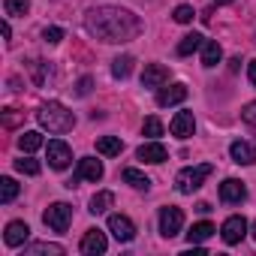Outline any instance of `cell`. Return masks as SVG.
Masks as SVG:
<instances>
[{
	"instance_id": "6da1fadb",
	"label": "cell",
	"mask_w": 256,
	"mask_h": 256,
	"mask_svg": "<svg viewBox=\"0 0 256 256\" xmlns=\"http://www.w3.org/2000/svg\"><path fill=\"white\" fill-rule=\"evenodd\" d=\"M84 30L90 36H96L100 42L120 46L142 34V22H139V16H133L124 6H94L84 16Z\"/></svg>"
},
{
	"instance_id": "7a4b0ae2",
	"label": "cell",
	"mask_w": 256,
	"mask_h": 256,
	"mask_svg": "<svg viewBox=\"0 0 256 256\" xmlns=\"http://www.w3.org/2000/svg\"><path fill=\"white\" fill-rule=\"evenodd\" d=\"M36 120L46 126L48 133H70L72 126H76V114H72L64 102H58V100L42 102L40 112H36Z\"/></svg>"
},
{
	"instance_id": "3957f363",
	"label": "cell",
	"mask_w": 256,
	"mask_h": 256,
	"mask_svg": "<svg viewBox=\"0 0 256 256\" xmlns=\"http://www.w3.org/2000/svg\"><path fill=\"white\" fill-rule=\"evenodd\" d=\"M214 172V166L211 163H199V166H187V169H181L178 175H175V187H178V193H196L202 184H205V178Z\"/></svg>"
},
{
	"instance_id": "277c9868",
	"label": "cell",
	"mask_w": 256,
	"mask_h": 256,
	"mask_svg": "<svg viewBox=\"0 0 256 256\" xmlns=\"http://www.w3.org/2000/svg\"><path fill=\"white\" fill-rule=\"evenodd\" d=\"M42 223L48 229H54V232H66L70 223H72V208L66 202H54V205H48L42 211Z\"/></svg>"
},
{
	"instance_id": "5b68a950",
	"label": "cell",
	"mask_w": 256,
	"mask_h": 256,
	"mask_svg": "<svg viewBox=\"0 0 256 256\" xmlns=\"http://www.w3.org/2000/svg\"><path fill=\"white\" fill-rule=\"evenodd\" d=\"M181 229H184V211L175 208V205L160 208V235L163 238H175Z\"/></svg>"
},
{
	"instance_id": "8992f818",
	"label": "cell",
	"mask_w": 256,
	"mask_h": 256,
	"mask_svg": "<svg viewBox=\"0 0 256 256\" xmlns=\"http://www.w3.org/2000/svg\"><path fill=\"white\" fill-rule=\"evenodd\" d=\"M108 232L118 238V241H133L136 238V223L126 217V214H108Z\"/></svg>"
},
{
	"instance_id": "52a82bcc",
	"label": "cell",
	"mask_w": 256,
	"mask_h": 256,
	"mask_svg": "<svg viewBox=\"0 0 256 256\" xmlns=\"http://www.w3.org/2000/svg\"><path fill=\"white\" fill-rule=\"evenodd\" d=\"M220 235H223L226 244H238V241H244V235H247V220H244L241 214L226 217L223 226H220Z\"/></svg>"
},
{
	"instance_id": "ba28073f",
	"label": "cell",
	"mask_w": 256,
	"mask_h": 256,
	"mask_svg": "<svg viewBox=\"0 0 256 256\" xmlns=\"http://www.w3.org/2000/svg\"><path fill=\"white\" fill-rule=\"evenodd\" d=\"M46 154H48L52 169H66L70 160H72V151H70V145H66L64 139H52V142L46 145Z\"/></svg>"
},
{
	"instance_id": "9c48e42d",
	"label": "cell",
	"mask_w": 256,
	"mask_h": 256,
	"mask_svg": "<svg viewBox=\"0 0 256 256\" xmlns=\"http://www.w3.org/2000/svg\"><path fill=\"white\" fill-rule=\"evenodd\" d=\"M106 247H108V241H106V232H100V229H88L78 244V250L84 256H100V253H106Z\"/></svg>"
},
{
	"instance_id": "30bf717a",
	"label": "cell",
	"mask_w": 256,
	"mask_h": 256,
	"mask_svg": "<svg viewBox=\"0 0 256 256\" xmlns=\"http://www.w3.org/2000/svg\"><path fill=\"white\" fill-rule=\"evenodd\" d=\"M187 100V84H181V82H175V84H163L160 90H157V106L160 108H166V106H178V102H184Z\"/></svg>"
},
{
	"instance_id": "8fae6325",
	"label": "cell",
	"mask_w": 256,
	"mask_h": 256,
	"mask_svg": "<svg viewBox=\"0 0 256 256\" xmlns=\"http://www.w3.org/2000/svg\"><path fill=\"white\" fill-rule=\"evenodd\" d=\"M163 84H169V70L163 64H148L145 72H142V88H154L160 90Z\"/></svg>"
},
{
	"instance_id": "7c38bea8",
	"label": "cell",
	"mask_w": 256,
	"mask_h": 256,
	"mask_svg": "<svg viewBox=\"0 0 256 256\" xmlns=\"http://www.w3.org/2000/svg\"><path fill=\"white\" fill-rule=\"evenodd\" d=\"M220 199L229 202V205L244 202V199H247V187H244V181H238V178H226V181L220 184Z\"/></svg>"
},
{
	"instance_id": "4fadbf2b",
	"label": "cell",
	"mask_w": 256,
	"mask_h": 256,
	"mask_svg": "<svg viewBox=\"0 0 256 256\" xmlns=\"http://www.w3.org/2000/svg\"><path fill=\"white\" fill-rule=\"evenodd\" d=\"M28 238H30V226H28L24 220H12V223H6V232H4L6 247H22Z\"/></svg>"
},
{
	"instance_id": "5bb4252c",
	"label": "cell",
	"mask_w": 256,
	"mask_h": 256,
	"mask_svg": "<svg viewBox=\"0 0 256 256\" xmlns=\"http://www.w3.org/2000/svg\"><path fill=\"white\" fill-rule=\"evenodd\" d=\"M169 130H172V136H178V139H190L193 130H196L193 112H178V114L172 118V124H169Z\"/></svg>"
},
{
	"instance_id": "9a60e30c",
	"label": "cell",
	"mask_w": 256,
	"mask_h": 256,
	"mask_svg": "<svg viewBox=\"0 0 256 256\" xmlns=\"http://www.w3.org/2000/svg\"><path fill=\"white\" fill-rule=\"evenodd\" d=\"M136 157H139L142 163H163V160L169 157V151H166V145H160L157 139H151V142H145V145H139V151H136Z\"/></svg>"
},
{
	"instance_id": "2e32d148",
	"label": "cell",
	"mask_w": 256,
	"mask_h": 256,
	"mask_svg": "<svg viewBox=\"0 0 256 256\" xmlns=\"http://www.w3.org/2000/svg\"><path fill=\"white\" fill-rule=\"evenodd\" d=\"M102 178V163L94 160V157H82L78 160V172H76V181H100Z\"/></svg>"
},
{
	"instance_id": "e0dca14e",
	"label": "cell",
	"mask_w": 256,
	"mask_h": 256,
	"mask_svg": "<svg viewBox=\"0 0 256 256\" xmlns=\"http://www.w3.org/2000/svg\"><path fill=\"white\" fill-rule=\"evenodd\" d=\"M229 157H232L238 166H253V163H256V148H253L250 142H241V139H238V142L229 145Z\"/></svg>"
},
{
	"instance_id": "ac0fdd59",
	"label": "cell",
	"mask_w": 256,
	"mask_h": 256,
	"mask_svg": "<svg viewBox=\"0 0 256 256\" xmlns=\"http://www.w3.org/2000/svg\"><path fill=\"white\" fill-rule=\"evenodd\" d=\"M22 253L24 256H64V247L52 241H36V244H24Z\"/></svg>"
},
{
	"instance_id": "d6986e66",
	"label": "cell",
	"mask_w": 256,
	"mask_h": 256,
	"mask_svg": "<svg viewBox=\"0 0 256 256\" xmlns=\"http://www.w3.org/2000/svg\"><path fill=\"white\" fill-rule=\"evenodd\" d=\"M223 60V48H220V42H214V40H205V46H202V66H217Z\"/></svg>"
},
{
	"instance_id": "ffe728a7",
	"label": "cell",
	"mask_w": 256,
	"mask_h": 256,
	"mask_svg": "<svg viewBox=\"0 0 256 256\" xmlns=\"http://www.w3.org/2000/svg\"><path fill=\"white\" fill-rule=\"evenodd\" d=\"M124 151V142L118 139V136H102V139H96V154H102V157H118Z\"/></svg>"
},
{
	"instance_id": "44dd1931",
	"label": "cell",
	"mask_w": 256,
	"mask_h": 256,
	"mask_svg": "<svg viewBox=\"0 0 256 256\" xmlns=\"http://www.w3.org/2000/svg\"><path fill=\"white\" fill-rule=\"evenodd\" d=\"M214 232H217V229H214V223L202 220V223H193V229L187 232V241H190V244H202V241H208Z\"/></svg>"
},
{
	"instance_id": "7402d4cb",
	"label": "cell",
	"mask_w": 256,
	"mask_h": 256,
	"mask_svg": "<svg viewBox=\"0 0 256 256\" xmlns=\"http://www.w3.org/2000/svg\"><path fill=\"white\" fill-rule=\"evenodd\" d=\"M202 46H205V36H202V34H187V36L178 42V54L187 58V54H193V52H202Z\"/></svg>"
},
{
	"instance_id": "603a6c76",
	"label": "cell",
	"mask_w": 256,
	"mask_h": 256,
	"mask_svg": "<svg viewBox=\"0 0 256 256\" xmlns=\"http://www.w3.org/2000/svg\"><path fill=\"white\" fill-rule=\"evenodd\" d=\"M46 142H42V133H36V130H28V133H22L18 136V148L24 151V154H34V151H40Z\"/></svg>"
},
{
	"instance_id": "cb8c5ba5",
	"label": "cell",
	"mask_w": 256,
	"mask_h": 256,
	"mask_svg": "<svg viewBox=\"0 0 256 256\" xmlns=\"http://www.w3.org/2000/svg\"><path fill=\"white\" fill-rule=\"evenodd\" d=\"M120 178L130 184V187H136V190H148V187H151V178H148L145 172L133 169V166H130V169H124V172H120Z\"/></svg>"
},
{
	"instance_id": "d4e9b609",
	"label": "cell",
	"mask_w": 256,
	"mask_h": 256,
	"mask_svg": "<svg viewBox=\"0 0 256 256\" xmlns=\"http://www.w3.org/2000/svg\"><path fill=\"white\" fill-rule=\"evenodd\" d=\"M112 205H114V193H108V190H100V193L90 199V214H106Z\"/></svg>"
},
{
	"instance_id": "484cf974",
	"label": "cell",
	"mask_w": 256,
	"mask_h": 256,
	"mask_svg": "<svg viewBox=\"0 0 256 256\" xmlns=\"http://www.w3.org/2000/svg\"><path fill=\"white\" fill-rule=\"evenodd\" d=\"M133 64H136V60H133L130 54L114 58V60H112V76H114V78H126V76L133 72Z\"/></svg>"
},
{
	"instance_id": "4316f807",
	"label": "cell",
	"mask_w": 256,
	"mask_h": 256,
	"mask_svg": "<svg viewBox=\"0 0 256 256\" xmlns=\"http://www.w3.org/2000/svg\"><path fill=\"white\" fill-rule=\"evenodd\" d=\"M4 10H6V16L24 18V16L30 12V0H4Z\"/></svg>"
},
{
	"instance_id": "83f0119b",
	"label": "cell",
	"mask_w": 256,
	"mask_h": 256,
	"mask_svg": "<svg viewBox=\"0 0 256 256\" xmlns=\"http://www.w3.org/2000/svg\"><path fill=\"white\" fill-rule=\"evenodd\" d=\"M16 196H18V184H16L12 178H0V202L10 205Z\"/></svg>"
},
{
	"instance_id": "f1b7e54d",
	"label": "cell",
	"mask_w": 256,
	"mask_h": 256,
	"mask_svg": "<svg viewBox=\"0 0 256 256\" xmlns=\"http://www.w3.org/2000/svg\"><path fill=\"white\" fill-rule=\"evenodd\" d=\"M142 133H145L148 139H160V136H163V124H160V118H145Z\"/></svg>"
},
{
	"instance_id": "f546056e",
	"label": "cell",
	"mask_w": 256,
	"mask_h": 256,
	"mask_svg": "<svg viewBox=\"0 0 256 256\" xmlns=\"http://www.w3.org/2000/svg\"><path fill=\"white\" fill-rule=\"evenodd\" d=\"M16 169H18L22 175H40V172H42V166H40L34 157H22V160H16Z\"/></svg>"
},
{
	"instance_id": "4dcf8cb0",
	"label": "cell",
	"mask_w": 256,
	"mask_h": 256,
	"mask_svg": "<svg viewBox=\"0 0 256 256\" xmlns=\"http://www.w3.org/2000/svg\"><path fill=\"white\" fill-rule=\"evenodd\" d=\"M193 16H196V12H193V6H187V4H181V6L175 10V16H172V18H175L178 24H190V22H193Z\"/></svg>"
},
{
	"instance_id": "1f68e13d",
	"label": "cell",
	"mask_w": 256,
	"mask_h": 256,
	"mask_svg": "<svg viewBox=\"0 0 256 256\" xmlns=\"http://www.w3.org/2000/svg\"><path fill=\"white\" fill-rule=\"evenodd\" d=\"M42 40H46L48 46H58V42L64 40V30H60V28H46V30H42Z\"/></svg>"
},
{
	"instance_id": "d6a6232c",
	"label": "cell",
	"mask_w": 256,
	"mask_h": 256,
	"mask_svg": "<svg viewBox=\"0 0 256 256\" xmlns=\"http://www.w3.org/2000/svg\"><path fill=\"white\" fill-rule=\"evenodd\" d=\"M241 118H244V124L256 126V100H253V102H247V106L241 108Z\"/></svg>"
},
{
	"instance_id": "836d02e7",
	"label": "cell",
	"mask_w": 256,
	"mask_h": 256,
	"mask_svg": "<svg viewBox=\"0 0 256 256\" xmlns=\"http://www.w3.org/2000/svg\"><path fill=\"white\" fill-rule=\"evenodd\" d=\"M90 84H94V82H90V76L78 78V84H76V94H78V96H88V94H90Z\"/></svg>"
},
{
	"instance_id": "e575fe53",
	"label": "cell",
	"mask_w": 256,
	"mask_h": 256,
	"mask_svg": "<svg viewBox=\"0 0 256 256\" xmlns=\"http://www.w3.org/2000/svg\"><path fill=\"white\" fill-rule=\"evenodd\" d=\"M247 78H250V84L256 88V60H250V64H247Z\"/></svg>"
},
{
	"instance_id": "d590c367",
	"label": "cell",
	"mask_w": 256,
	"mask_h": 256,
	"mask_svg": "<svg viewBox=\"0 0 256 256\" xmlns=\"http://www.w3.org/2000/svg\"><path fill=\"white\" fill-rule=\"evenodd\" d=\"M238 66H241V58H235V60H229V70H232V72H238Z\"/></svg>"
},
{
	"instance_id": "8d00e7d4",
	"label": "cell",
	"mask_w": 256,
	"mask_h": 256,
	"mask_svg": "<svg viewBox=\"0 0 256 256\" xmlns=\"http://www.w3.org/2000/svg\"><path fill=\"white\" fill-rule=\"evenodd\" d=\"M211 4H217V6H226V4H232V0H211Z\"/></svg>"
},
{
	"instance_id": "74e56055",
	"label": "cell",
	"mask_w": 256,
	"mask_h": 256,
	"mask_svg": "<svg viewBox=\"0 0 256 256\" xmlns=\"http://www.w3.org/2000/svg\"><path fill=\"white\" fill-rule=\"evenodd\" d=\"M253 238H256V223H253Z\"/></svg>"
}]
</instances>
